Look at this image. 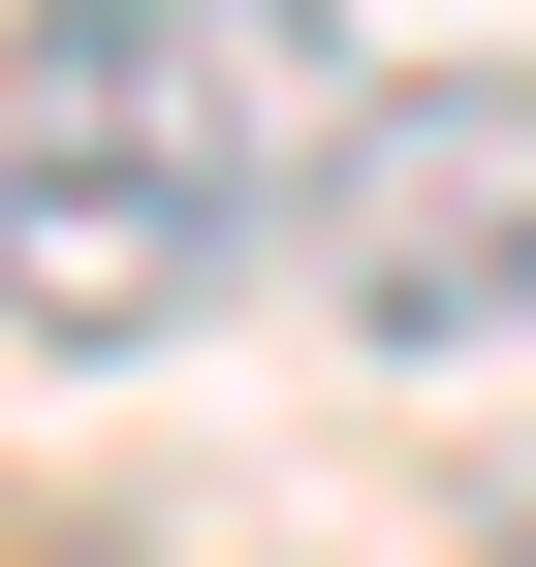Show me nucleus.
<instances>
[{
	"instance_id": "obj_1",
	"label": "nucleus",
	"mask_w": 536,
	"mask_h": 567,
	"mask_svg": "<svg viewBox=\"0 0 536 567\" xmlns=\"http://www.w3.org/2000/svg\"><path fill=\"white\" fill-rule=\"evenodd\" d=\"M316 0H0V347L126 379L316 221Z\"/></svg>"
},
{
	"instance_id": "obj_2",
	"label": "nucleus",
	"mask_w": 536,
	"mask_h": 567,
	"mask_svg": "<svg viewBox=\"0 0 536 567\" xmlns=\"http://www.w3.org/2000/svg\"><path fill=\"white\" fill-rule=\"evenodd\" d=\"M316 284H348V347H411V379H536V63H379L348 126H316Z\"/></svg>"
}]
</instances>
